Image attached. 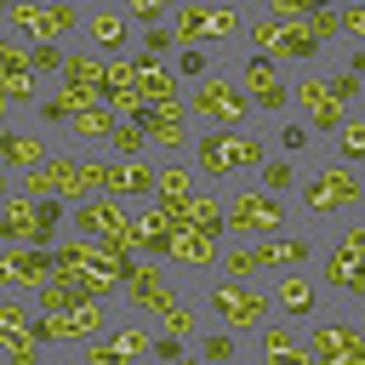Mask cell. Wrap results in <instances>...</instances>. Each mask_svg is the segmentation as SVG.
<instances>
[{
  "mask_svg": "<svg viewBox=\"0 0 365 365\" xmlns=\"http://www.w3.org/2000/svg\"><path fill=\"white\" fill-rule=\"evenodd\" d=\"M108 103H114V114H120V120H143V108H148V97H143L137 86H125V91H108Z\"/></svg>",
  "mask_w": 365,
  "mask_h": 365,
  "instance_id": "obj_44",
  "label": "cell"
},
{
  "mask_svg": "<svg viewBox=\"0 0 365 365\" xmlns=\"http://www.w3.org/2000/svg\"><path fill=\"white\" fill-rule=\"evenodd\" d=\"M57 217H63V200H34L29 188H6V205H0V234L11 245H57Z\"/></svg>",
  "mask_w": 365,
  "mask_h": 365,
  "instance_id": "obj_5",
  "label": "cell"
},
{
  "mask_svg": "<svg viewBox=\"0 0 365 365\" xmlns=\"http://www.w3.org/2000/svg\"><path fill=\"white\" fill-rule=\"evenodd\" d=\"M251 97H245V86L240 80H228V74H205V80H194V91H188V114L200 120V125H211V131H240L245 120H251Z\"/></svg>",
  "mask_w": 365,
  "mask_h": 365,
  "instance_id": "obj_7",
  "label": "cell"
},
{
  "mask_svg": "<svg viewBox=\"0 0 365 365\" xmlns=\"http://www.w3.org/2000/svg\"><path fill=\"white\" fill-rule=\"evenodd\" d=\"M160 325H165L171 336H200V314H194L188 302H177V308H165V314H160Z\"/></svg>",
  "mask_w": 365,
  "mask_h": 365,
  "instance_id": "obj_41",
  "label": "cell"
},
{
  "mask_svg": "<svg viewBox=\"0 0 365 365\" xmlns=\"http://www.w3.org/2000/svg\"><path fill=\"white\" fill-rule=\"evenodd\" d=\"M0 336H6V354H11L17 365H34V359L46 354V342H40V331H6V325H0Z\"/></svg>",
  "mask_w": 365,
  "mask_h": 365,
  "instance_id": "obj_35",
  "label": "cell"
},
{
  "mask_svg": "<svg viewBox=\"0 0 365 365\" xmlns=\"http://www.w3.org/2000/svg\"><path fill=\"white\" fill-rule=\"evenodd\" d=\"M342 297H348V302H365V268H359V274L342 285Z\"/></svg>",
  "mask_w": 365,
  "mask_h": 365,
  "instance_id": "obj_50",
  "label": "cell"
},
{
  "mask_svg": "<svg viewBox=\"0 0 365 365\" xmlns=\"http://www.w3.org/2000/svg\"><path fill=\"white\" fill-rule=\"evenodd\" d=\"M331 143H336V160L365 165V114H348V120L331 131Z\"/></svg>",
  "mask_w": 365,
  "mask_h": 365,
  "instance_id": "obj_28",
  "label": "cell"
},
{
  "mask_svg": "<svg viewBox=\"0 0 365 365\" xmlns=\"http://www.w3.org/2000/svg\"><path fill=\"white\" fill-rule=\"evenodd\" d=\"M348 68H354V74L365 80V46H354V51H348Z\"/></svg>",
  "mask_w": 365,
  "mask_h": 365,
  "instance_id": "obj_51",
  "label": "cell"
},
{
  "mask_svg": "<svg viewBox=\"0 0 365 365\" xmlns=\"http://www.w3.org/2000/svg\"><path fill=\"white\" fill-rule=\"evenodd\" d=\"M0 91H6V103H11V108L40 103V97H34V68H0Z\"/></svg>",
  "mask_w": 365,
  "mask_h": 365,
  "instance_id": "obj_31",
  "label": "cell"
},
{
  "mask_svg": "<svg viewBox=\"0 0 365 365\" xmlns=\"http://www.w3.org/2000/svg\"><path fill=\"white\" fill-rule=\"evenodd\" d=\"M245 40L262 51V57H274V63H314L325 46L308 34V17H274V11H262V17H245Z\"/></svg>",
  "mask_w": 365,
  "mask_h": 365,
  "instance_id": "obj_6",
  "label": "cell"
},
{
  "mask_svg": "<svg viewBox=\"0 0 365 365\" xmlns=\"http://www.w3.org/2000/svg\"><path fill=\"white\" fill-rule=\"evenodd\" d=\"M365 200V177H359V165H348V160H331V165H319L314 177H302V188H297V211L302 217H342V211H354Z\"/></svg>",
  "mask_w": 365,
  "mask_h": 365,
  "instance_id": "obj_3",
  "label": "cell"
},
{
  "mask_svg": "<svg viewBox=\"0 0 365 365\" xmlns=\"http://www.w3.org/2000/svg\"><path fill=\"white\" fill-rule=\"evenodd\" d=\"M359 6H365V0H359Z\"/></svg>",
  "mask_w": 365,
  "mask_h": 365,
  "instance_id": "obj_53",
  "label": "cell"
},
{
  "mask_svg": "<svg viewBox=\"0 0 365 365\" xmlns=\"http://www.w3.org/2000/svg\"><path fill=\"white\" fill-rule=\"evenodd\" d=\"M182 342L188 336H154V359H182Z\"/></svg>",
  "mask_w": 365,
  "mask_h": 365,
  "instance_id": "obj_49",
  "label": "cell"
},
{
  "mask_svg": "<svg viewBox=\"0 0 365 365\" xmlns=\"http://www.w3.org/2000/svg\"><path fill=\"white\" fill-rule=\"evenodd\" d=\"M234 354H240V342H234V331H228V325H222V331H211V336H200V359H211V365H217V359H234Z\"/></svg>",
  "mask_w": 365,
  "mask_h": 365,
  "instance_id": "obj_42",
  "label": "cell"
},
{
  "mask_svg": "<svg viewBox=\"0 0 365 365\" xmlns=\"http://www.w3.org/2000/svg\"><path fill=\"white\" fill-rule=\"evenodd\" d=\"M268 291H274V314H285V319H314V314H319V291H325V285H319L314 274H302V268H285Z\"/></svg>",
  "mask_w": 365,
  "mask_h": 365,
  "instance_id": "obj_17",
  "label": "cell"
},
{
  "mask_svg": "<svg viewBox=\"0 0 365 365\" xmlns=\"http://www.w3.org/2000/svg\"><path fill=\"white\" fill-rule=\"evenodd\" d=\"M205 308H211L228 331H257V325L274 319V291L257 285V279L217 274V279H205Z\"/></svg>",
  "mask_w": 365,
  "mask_h": 365,
  "instance_id": "obj_4",
  "label": "cell"
},
{
  "mask_svg": "<svg viewBox=\"0 0 365 365\" xmlns=\"http://www.w3.org/2000/svg\"><path fill=\"white\" fill-rule=\"evenodd\" d=\"M257 354L262 359H308V342L285 325V314L279 319H268V325H257Z\"/></svg>",
  "mask_w": 365,
  "mask_h": 365,
  "instance_id": "obj_24",
  "label": "cell"
},
{
  "mask_svg": "<svg viewBox=\"0 0 365 365\" xmlns=\"http://www.w3.org/2000/svg\"><path fill=\"white\" fill-rule=\"evenodd\" d=\"M200 11H205V0H182L177 11H171V34L182 40V46H200L205 34H200Z\"/></svg>",
  "mask_w": 365,
  "mask_h": 365,
  "instance_id": "obj_32",
  "label": "cell"
},
{
  "mask_svg": "<svg viewBox=\"0 0 365 365\" xmlns=\"http://www.w3.org/2000/svg\"><path fill=\"white\" fill-rule=\"evenodd\" d=\"M165 262H171V268H188V274H217V262H222V234L182 222V228L171 234V245H165Z\"/></svg>",
  "mask_w": 365,
  "mask_h": 365,
  "instance_id": "obj_14",
  "label": "cell"
},
{
  "mask_svg": "<svg viewBox=\"0 0 365 365\" xmlns=\"http://www.w3.org/2000/svg\"><path fill=\"white\" fill-rule=\"evenodd\" d=\"M125 6V17L137 23V29H154V23H171V11H177V0H120Z\"/></svg>",
  "mask_w": 365,
  "mask_h": 365,
  "instance_id": "obj_33",
  "label": "cell"
},
{
  "mask_svg": "<svg viewBox=\"0 0 365 365\" xmlns=\"http://www.w3.org/2000/svg\"><path fill=\"white\" fill-rule=\"evenodd\" d=\"M251 245V257H257V268L262 274H274V268H308L314 262V240L308 234H262V240H245Z\"/></svg>",
  "mask_w": 365,
  "mask_h": 365,
  "instance_id": "obj_16",
  "label": "cell"
},
{
  "mask_svg": "<svg viewBox=\"0 0 365 365\" xmlns=\"http://www.w3.org/2000/svg\"><path fill=\"white\" fill-rule=\"evenodd\" d=\"M108 148H114V160H137V154H148L154 143H148V131H143L137 120H120L114 137H108Z\"/></svg>",
  "mask_w": 365,
  "mask_h": 365,
  "instance_id": "obj_30",
  "label": "cell"
},
{
  "mask_svg": "<svg viewBox=\"0 0 365 365\" xmlns=\"http://www.w3.org/2000/svg\"><path fill=\"white\" fill-rule=\"evenodd\" d=\"M308 34H314L319 46L342 40V6H314V11H308Z\"/></svg>",
  "mask_w": 365,
  "mask_h": 365,
  "instance_id": "obj_34",
  "label": "cell"
},
{
  "mask_svg": "<svg viewBox=\"0 0 365 365\" xmlns=\"http://www.w3.org/2000/svg\"><path fill=\"white\" fill-rule=\"evenodd\" d=\"M137 86V57L131 51H108V91H125Z\"/></svg>",
  "mask_w": 365,
  "mask_h": 365,
  "instance_id": "obj_40",
  "label": "cell"
},
{
  "mask_svg": "<svg viewBox=\"0 0 365 365\" xmlns=\"http://www.w3.org/2000/svg\"><path fill=\"white\" fill-rule=\"evenodd\" d=\"M34 319H40V308H29V302H23V291L0 302V325H6V331H34Z\"/></svg>",
  "mask_w": 365,
  "mask_h": 365,
  "instance_id": "obj_36",
  "label": "cell"
},
{
  "mask_svg": "<svg viewBox=\"0 0 365 365\" xmlns=\"http://www.w3.org/2000/svg\"><path fill=\"white\" fill-rule=\"evenodd\" d=\"M234 80L245 86V97H251L262 114H285V108H291V86H285V74H279V63H274V57H262V51H257V57H245Z\"/></svg>",
  "mask_w": 365,
  "mask_h": 365,
  "instance_id": "obj_13",
  "label": "cell"
},
{
  "mask_svg": "<svg viewBox=\"0 0 365 365\" xmlns=\"http://www.w3.org/2000/svg\"><path fill=\"white\" fill-rule=\"evenodd\" d=\"M325 86H331V91H336V97H342L348 108H354V103L365 97V80H359L354 68H336V74H325Z\"/></svg>",
  "mask_w": 365,
  "mask_h": 365,
  "instance_id": "obj_43",
  "label": "cell"
},
{
  "mask_svg": "<svg viewBox=\"0 0 365 365\" xmlns=\"http://www.w3.org/2000/svg\"><path fill=\"white\" fill-rule=\"evenodd\" d=\"M108 342L120 348V359H154V336H148V325L137 319V325H114L108 331Z\"/></svg>",
  "mask_w": 365,
  "mask_h": 365,
  "instance_id": "obj_29",
  "label": "cell"
},
{
  "mask_svg": "<svg viewBox=\"0 0 365 365\" xmlns=\"http://www.w3.org/2000/svg\"><path fill=\"white\" fill-rule=\"evenodd\" d=\"M268 165V143L251 137L245 125L240 131H205L194 137V171L205 182H228L234 171H262Z\"/></svg>",
  "mask_w": 365,
  "mask_h": 365,
  "instance_id": "obj_2",
  "label": "cell"
},
{
  "mask_svg": "<svg viewBox=\"0 0 365 365\" xmlns=\"http://www.w3.org/2000/svg\"><path fill=\"white\" fill-rule=\"evenodd\" d=\"M114 125H120V114H114V103L103 97V103L80 108V114L68 120V137H74V143H108V137H114Z\"/></svg>",
  "mask_w": 365,
  "mask_h": 365,
  "instance_id": "obj_25",
  "label": "cell"
},
{
  "mask_svg": "<svg viewBox=\"0 0 365 365\" xmlns=\"http://www.w3.org/2000/svg\"><path fill=\"white\" fill-rule=\"evenodd\" d=\"M177 6H182V0H177Z\"/></svg>",
  "mask_w": 365,
  "mask_h": 365,
  "instance_id": "obj_54",
  "label": "cell"
},
{
  "mask_svg": "<svg viewBox=\"0 0 365 365\" xmlns=\"http://www.w3.org/2000/svg\"><path fill=\"white\" fill-rule=\"evenodd\" d=\"M171 217H177V228L194 222V228H217V234H228V222H222V194H217V188H194L188 200L171 205Z\"/></svg>",
  "mask_w": 365,
  "mask_h": 365,
  "instance_id": "obj_23",
  "label": "cell"
},
{
  "mask_svg": "<svg viewBox=\"0 0 365 365\" xmlns=\"http://www.w3.org/2000/svg\"><path fill=\"white\" fill-rule=\"evenodd\" d=\"M86 40H91V51H125L131 46V17H125V6H91V17H86Z\"/></svg>",
  "mask_w": 365,
  "mask_h": 365,
  "instance_id": "obj_19",
  "label": "cell"
},
{
  "mask_svg": "<svg viewBox=\"0 0 365 365\" xmlns=\"http://www.w3.org/2000/svg\"><path fill=\"white\" fill-rule=\"evenodd\" d=\"M279 143H285V154H297V148H308V120H291V125L279 131Z\"/></svg>",
  "mask_w": 365,
  "mask_h": 365,
  "instance_id": "obj_48",
  "label": "cell"
},
{
  "mask_svg": "<svg viewBox=\"0 0 365 365\" xmlns=\"http://www.w3.org/2000/svg\"><path fill=\"white\" fill-rule=\"evenodd\" d=\"M137 91L148 103H171V97H182V74L165 68L154 51H137Z\"/></svg>",
  "mask_w": 365,
  "mask_h": 365,
  "instance_id": "obj_21",
  "label": "cell"
},
{
  "mask_svg": "<svg viewBox=\"0 0 365 365\" xmlns=\"http://www.w3.org/2000/svg\"><path fill=\"white\" fill-rule=\"evenodd\" d=\"M68 228L97 234V240H131L137 217L125 211V200H120V194H91V200L68 205ZM131 245H137V240H131Z\"/></svg>",
  "mask_w": 365,
  "mask_h": 365,
  "instance_id": "obj_11",
  "label": "cell"
},
{
  "mask_svg": "<svg viewBox=\"0 0 365 365\" xmlns=\"http://www.w3.org/2000/svg\"><path fill=\"white\" fill-rule=\"evenodd\" d=\"M63 57H68V51H57V40H29L34 74H63Z\"/></svg>",
  "mask_w": 365,
  "mask_h": 365,
  "instance_id": "obj_37",
  "label": "cell"
},
{
  "mask_svg": "<svg viewBox=\"0 0 365 365\" xmlns=\"http://www.w3.org/2000/svg\"><path fill=\"white\" fill-rule=\"evenodd\" d=\"M222 222L234 240H262V234H285L291 228V205L285 194L262 188V182H240L222 194Z\"/></svg>",
  "mask_w": 365,
  "mask_h": 365,
  "instance_id": "obj_1",
  "label": "cell"
},
{
  "mask_svg": "<svg viewBox=\"0 0 365 365\" xmlns=\"http://www.w3.org/2000/svg\"><path fill=\"white\" fill-rule=\"evenodd\" d=\"M291 103L302 108L308 131H319V137H331V131H336V125L348 120V103H342V97H336L331 86H325V74H314V68H308V74H302V80L291 86Z\"/></svg>",
  "mask_w": 365,
  "mask_h": 365,
  "instance_id": "obj_12",
  "label": "cell"
},
{
  "mask_svg": "<svg viewBox=\"0 0 365 365\" xmlns=\"http://www.w3.org/2000/svg\"><path fill=\"white\" fill-rule=\"evenodd\" d=\"M182 40L171 34V23H154V29H143V51H154V57H165V51H177Z\"/></svg>",
  "mask_w": 365,
  "mask_h": 365,
  "instance_id": "obj_45",
  "label": "cell"
},
{
  "mask_svg": "<svg viewBox=\"0 0 365 365\" xmlns=\"http://www.w3.org/2000/svg\"><path fill=\"white\" fill-rule=\"evenodd\" d=\"M51 274H57V251L51 245H11L0 257V279L11 291H40Z\"/></svg>",
  "mask_w": 365,
  "mask_h": 365,
  "instance_id": "obj_15",
  "label": "cell"
},
{
  "mask_svg": "<svg viewBox=\"0 0 365 365\" xmlns=\"http://www.w3.org/2000/svg\"><path fill=\"white\" fill-rule=\"evenodd\" d=\"M160 188V165H148V154L137 160H108V194H120L125 205L131 200H154Z\"/></svg>",
  "mask_w": 365,
  "mask_h": 365,
  "instance_id": "obj_18",
  "label": "cell"
},
{
  "mask_svg": "<svg viewBox=\"0 0 365 365\" xmlns=\"http://www.w3.org/2000/svg\"><path fill=\"white\" fill-rule=\"evenodd\" d=\"M51 154H57V148H46V137H29V131H6V137H0V165H6L11 177L46 165Z\"/></svg>",
  "mask_w": 365,
  "mask_h": 365,
  "instance_id": "obj_22",
  "label": "cell"
},
{
  "mask_svg": "<svg viewBox=\"0 0 365 365\" xmlns=\"http://www.w3.org/2000/svg\"><path fill=\"white\" fill-rule=\"evenodd\" d=\"M177 74H188V80H205V74H211V57H205L200 46H182V51H177Z\"/></svg>",
  "mask_w": 365,
  "mask_h": 365,
  "instance_id": "obj_46",
  "label": "cell"
},
{
  "mask_svg": "<svg viewBox=\"0 0 365 365\" xmlns=\"http://www.w3.org/2000/svg\"><path fill=\"white\" fill-rule=\"evenodd\" d=\"M342 40L365 46V6H359V0H354V6H342Z\"/></svg>",
  "mask_w": 365,
  "mask_h": 365,
  "instance_id": "obj_47",
  "label": "cell"
},
{
  "mask_svg": "<svg viewBox=\"0 0 365 365\" xmlns=\"http://www.w3.org/2000/svg\"><path fill=\"white\" fill-rule=\"evenodd\" d=\"M34 331H40L46 348H80L86 336L108 331V297H86L80 308H40Z\"/></svg>",
  "mask_w": 365,
  "mask_h": 365,
  "instance_id": "obj_8",
  "label": "cell"
},
{
  "mask_svg": "<svg viewBox=\"0 0 365 365\" xmlns=\"http://www.w3.org/2000/svg\"><path fill=\"white\" fill-rule=\"evenodd\" d=\"M325 251H336V257H348V262H365V222H348Z\"/></svg>",
  "mask_w": 365,
  "mask_h": 365,
  "instance_id": "obj_39",
  "label": "cell"
},
{
  "mask_svg": "<svg viewBox=\"0 0 365 365\" xmlns=\"http://www.w3.org/2000/svg\"><path fill=\"white\" fill-rule=\"evenodd\" d=\"M6 23L17 40H63V34L86 29V11L68 0H23V6H6Z\"/></svg>",
  "mask_w": 365,
  "mask_h": 365,
  "instance_id": "obj_9",
  "label": "cell"
},
{
  "mask_svg": "<svg viewBox=\"0 0 365 365\" xmlns=\"http://www.w3.org/2000/svg\"><path fill=\"white\" fill-rule=\"evenodd\" d=\"M200 34L205 40H234V34H245V11L240 6H205L200 11Z\"/></svg>",
  "mask_w": 365,
  "mask_h": 365,
  "instance_id": "obj_27",
  "label": "cell"
},
{
  "mask_svg": "<svg viewBox=\"0 0 365 365\" xmlns=\"http://www.w3.org/2000/svg\"><path fill=\"white\" fill-rule=\"evenodd\" d=\"M302 342L314 365H365V331L354 319H314Z\"/></svg>",
  "mask_w": 365,
  "mask_h": 365,
  "instance_id": "obj_10",
  "label": "cell"
},
{
  "mask_svg": "<svg viewBox=\"0 0 365 365\" xmlns=\"http://www.w3.org/2000/svg\"><path fill=\"white\" fill-rule=\"evenodd\" d=\"M200 188V171L182 160V154H171L165 165H160V188H154V200H165V205H177V200H188Z\"/></svg>",
  "mask_w": 365,
  "mask_h": 365,
  "instance_id": "obj_26",
  "label": "cell"
},
{
  "mask_svg": "<svg viewBox=\"0 0 365 365\" xmlns=\"http://www.w3.org/2000/svg\"><path fill=\"white\" fill-rule=\"evenodd\" d=\"M171 234H177V217H171V205H165V200H154V205L137 217V228H131V240H137V251H143V257H165Z\"/></svg>",
  "mask_w": 365,
  "mask_h": 365,
  "instance_id": "obj_20",
  "label": "cell"
},
{
  "mask_svg": "<svg viewBox=\"0 0 365 365\" xmlns=\"http://www.w3.org/2000/svg\"><path fill=\"white\" fill-rule=\"evenodd\" d=\"M257 182L274 188V194H291V188H297V171H291V160H274V154H268V165L257 171Z\"/></svg>",
  "mask_w": 365,
  "mask_h": 365,
  "instance_id": "obj_38",
  "label": "cell"
},
{
  "mask_svg": "<svg viewBox=\"0 0 365 365\" xmlns=\"http://www.w3.org/2000/svg\"><path fill=\"white\" fill-rule=\"evenodd\" d=\"M0 6H23V0H0Z\"/></svg>",
  "mask_w": 365,
  "mask_h": 365,
  "instance_id": "obj_52",
  "label": "cell"
}]
</instances>
